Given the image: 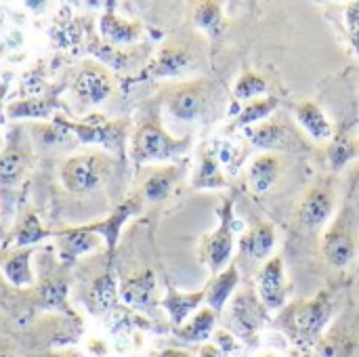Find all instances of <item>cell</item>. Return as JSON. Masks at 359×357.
<instances>
[{"mask_svg":"<svg viewBox=\"0 0 359 357\" xmlns=\"http://www.w3.org/2000/svg\"><path fill=\"white\" fill-rule=\"evenodd\" d=\"M191 145V139H175L170 137L158 122H145L141 124L130 143V156L141 166L147 162H162L183 156Z\"/></svg>","mask_w":359,"mask_h":357,"instance_id":"1","label":"cell"},{"mask_svg":"<svg viewBox=\"0 0 359 357\" xmlns=\"http://www.w3.org/2000/svg\"><path fill=\"white\" fill-rule=\"evenodd\" d=\"M219 227L206 236L204 246H202V263L210 269L212 276L221 274L229 263H231V252H233V236L240 223L233 219V204L231 200H225L223 206L219 208Z\"/></svg>","mask_w":359,"mask_h":357,"instance_id":"2","label":"cell"},{"mask_svg":"<svg viewBox=\"0 0 359 357\" xmlns=\"http://www.w3.org/2000/svg\"><path fill=\"white\" fill-rule=\"evenodd\" d=\"M111 173V164L105 156L82 154L69 158L61 166V181L72 194H88L101 187Z\"/></svg>","mask_w":359,"mask_h":357,"instance_id":"3","label":"cell"},{"mask_svg":"<svg viewBox=\"0 0 359 357\" xmlns=\"http://www.w3.org/2000/svg\"><path fill=\"white\" fill-rule=\"evenodd\" d=\"M215 99H217V88L212 82L194 80L172 88L166 99V107L177 120L194 122L215 105Z\"/></svg>","mask_w":359,"mask_h":357,"instance_id":"4","label":"cell"},{"mask_svg":"<svg viewBox=\"0 0 359 357\" xmlns=\"http://www.w3.org/2000/svg\"><path fill=\"white\" fill-rule=\"evenodd\" d=\"M358 221H355V210L351 204H347L337 221L330 225V229L324 234V257L334 265V267H347L358 248Z\"/></svg>","mask_w":359,"mask_h":357,"instance_id":"5","label":"cell"},{"mask_svg":"<svg viewBox=\"0 0 359 357\" xmlns=\"http://www.w3.org/2000/svg\"><path fill=\"white\" fill-rule=\"evenodd\" d=\"M267 307L261 303L259 295L252 290H242L233 297L229 309H227V328L238 339L252 343L257 332L267 322Z\"/></svg>","mask_w":359,"mask_h":357,"instance_id":"6","label":"cell"},{"mask_svg":"<svg viewBox=\"0 0 359 357\" xmlns=\"http://www.w3.org/2000/svg\"><path fill=\"white\" fill-rule=\"evenodd\" d=\"M244 137L259 149H265L267 154L273 151H301L305 149V141L301 139V135L286 124L284 120H276V118H267L259 124L246 126Z\"/></svg>","mask_w":359,"mask_h":357,"instance_id":"7","label":"cell"},{"mask_svg":"<svg viewBox=\"0 0 359 357\" xmlns=\"http://www.w3.org/2000/svg\"><path fill=\"white\" fill-rule=\"evenodd\" d=\"M198 50L187 42H166L156 59L139 74V80L147 78H170L191 72L198 65Z\"/></svg>","mask_w":359,"mask_h":357,"instance_id":"8","label":"cell"},{"mask_svg":"<svg viewBox=\"0 0 359 357\" xmlns=\"http://www.w3.org/2000/svg\"><path fill=\"white\" fill-rule=\"evenodd\" d=\"M334 311V303L330 292H318L311 301L299 303L292 311L294 332L303 339H316L328 326Z\"/></svg>","mask_w":359,"mask_h":357,"instance_id":"9","label":"cell"},{"mask_svg":"<svg viewBox=\"0 0 359 357\" xmlns=\"http://www.w3.org/2000/svg\"><path fill=\"white\" fill-rule=\"evenodd\" d=\"M334 213V189L330 183H318L309 187V191L303 196L299 210H297V223L305 231H318L326 225V221Z\"/></svg>","mask_w":359,"mask_h":357,"instance_id":"10","label":"cell"},{"mask_svg":"<svg viewBox=\"0 0 359 357\" xmlns=\"http://www.w3.org/2000/svg\"><path fill=\"white\" fill-rule=\"evenodd\" d=\"M111 76L99 63H84L74 78L72 90L82 103L97 105L111 95Z\"/></svg>","mask_w":359,"mask_h":357,"instance_id":"11","label":"cell"},{"mask_svg":"<svg viewBox=\"0 0 359 357\" xmlns=\"http://www.w3.org/2000/svg\"><path fill=\"white\" fill-rule=\"evenodd\" d=\"M259 299L267 309H282L286 305V274H284V261L282 257H271L263 263L259 271Z\"/></svg>","mask_w":359,"mask_h":357,"instance_id":"12","label":"cell"},{"mask_svg":"<svg viewBox=\"0 0 359 357\" xmlns=\"http://www.w3.org/2000/svg\"><path fill=\"white\" fill-rule=\"evenodd\" d=\"M120 299L130 309L139 311H151L160 305L156 299V276L151 269H145L137 276H130L120 286Z\"/></svg>","mask_w":359,"mask_h":357,"instance_id":"13","label":"cell"},{"mask_svg":"<svg viewBox=\"0 0 359 357\" xmlns=\"http://www.w3.org/2000/svg\"><path fill=\"white\" fill-rule=\"evenodd\" d=\"M141 208H143V198H141V196H133V198L124 200V202H122L105 221H99V223L88 225L90 231L103 236V240H105V244H107V255H109V257H111L114 250H116V244H118L122 225H124L130 217L139 215Z\"/></svg>","mask_w":359,"mask_h":357,"instance_id":"14","label":"cell"},{"mask_svg":"<svg viewBox=\"0 0 359 357\" xmlns=\"http://www.w3.org/2000/svg\"><path fill=\"white\" fill-rule=\"evenodd\" d=\"M292 114L297 122L303 126V130L313 139V141H330L334 137V128L324 114V109L313 103V101H299L292 107Z\"/></svg>","mask_w":359,"mask_h":357,"instance_id":"15","label":"cell"},{"mask_svg":"<svg viewBox=\"0 0 359 357\" xmlns=\"http://www.w3.org/2000/svg\"><path fill=\"white\" fill-rule=\"evenodd\" d=\"M273 246H276L273 227L267 223H259L242 234L240 257H246L250 261H267V259H271Z\"/></svg>","mask_w":359,"mask_h":357,"instance_id":"16","label":"cell"},{"mask_svg":"<svg viewBox=\"0 0 359 357\" xmlns=\"http://www.w3.org/2000/svg\"><path fill=\"white\" fill-rule=\"evenodd\" d=\"M282 164L276 154H261L248 166V185L257 196L269 194L278 183Z\"/></svg>","mask_w":359,"mask_h":357,"instance_id":"17","label":"cell"},{"mask_svg":"<svg viewBox=\"0 0 359 357\" xmlns=\"http://www.w3.org/2000/svg\"><path fill=\"white\" fill-rule=\"evenodd\" d=\"M118 299H120L118 282L114 274H105L97 278L95 284L90 286L86 295V307L95 316H109L111 311L118 309Z\"/></svg>","mask_w":359,"mask_h":357,"instance_id":"18","label":"cell"},{"mask_svg":"<svg viewBox=\"0 0 359 357\" xmlns=\"http://www.w3.org/2000/svg\"><path fill=\"white\" fill-rule=\"evenodd\" d=\"M206 301V290L198 292H179L175 288H168L166 297L160 301V307L166 309L170 322L179 328L187 322V318L198 311V307Z\"/></svg>","mask_w":359,"mask_h":357,"instance_id":"19","label":"cell"},{"mask_svg":"<svg viewBox=\"0 0 359 357\" xmlns=\"http://www.w3.org/2000/svg\"><path fill=\"white\" fill-rule=\"evenodd\" d=\"M101 36L107 44H133L141 38L143 25L137 21H126L114 11H105L99 21Z\"/></svg>","mask_w":359,"mask_h":357,"instance_id":"20","label":"cell"},{"mask_svg":"<svg viewBox=\"0 0 359 357\" xmlns=\"http://www.w3.org/2000/svg\"><path fill=\"white\" fill-rule=\"evenodd\" d=\"M238 284H240L238 265L231 261V263H229L221 274H217V276L210 280V284L204 288V290H206V303H208V307H210L215 314L223 311L225 303L231 299V295L236 292Z\"/></svg>","mask_w":359,"mask_h":357,"instance_id":"21","label":"cell"},{"mask_svg":"<svg viewBox=\"0 0 359 357\" xmlns=\"http://www.w3.org/2000/svg\"><path fill=\"white\" fill-rule=\"evenodd\" d=\"M55 238L59 242V250L61 257L69 263H74L80 255L93 250L97 246V234L86 227H72V229H63V231H55Z\"/></svg>","mask_w":359,"mask_h":357,"instance_id":"22","label":"cell"},{"mask_svg":"<svg viewBox=\"0 0 359 357\" xmlns=\"http://www.w3.org/2000/svg\"><path fill=\"white\" fill-rule=\"evenodd\" d=\"M215 326H217V314L210 307H204V309L196 311V316L191 320H187L183 326H179L175 330V335L185 343H204L212 337Z\"/></svg>","mask_w":359,"mask_h":357,"instance_id":"23","label":"cell"},{"mask_svg":"<svg viewBox=\"0 0 359 357\" xmlns=\"http://www.w3.org/2000/svg\"><path fill=\"white\" fill-rule=\"evenodd\" d=\"M191 187L194 189H225L227 187L225 173L219 166V162L210 149L202 151L198 168H196L194 179H191Z\"/></svg>","mask_w":359,"mask_h":357,"instance_id":"24","label":"cell"},{"mask_svg":"<svg viewBox=\"0 0 359 357\" xmlns=\"http://www.w3.org/2000/svg\"><path fill=\"white\" fill-rule=\"evenodd\" d=\"M280 105V99L273 97V95H265V97H259V99H252L248 103L242 105V109L238 112V118L233 122L236 128L244 130L246 126H252V124H259L267 118H271V114L278 109Z\"/></svg>","mask_w":359,"mask_h":357,"instance_id":"25","label":"cell"},{"mask_svg":"<svg viewBox=\"0 0 359 357\" xmlns=\"http://www.w3.org/2000/svg\"><path fill=\"white\" fill-rule=\"evenodd\" d=\"M183 168L185 166H179V164H172V166H164L160 170H156L143 185V194L147 200H164L166 196H170L172 187L177 185V181L181 179L183 175Z\"/></svg>","mask_w":359,"mask_h":357,"instance_id":"26","label":"cell"},{"mask_svg":"<svg viewBox=\"0 0 359 357\" xmlns=\"http://www.w3.org/2000/svg\"><path fill=\"white\" fill-rule=\"evenodd\" d=\"M210 151L215 154L219 166L223 168V173L227 177H236L240 173V168L244 164L246 149L238 141H233V139H215Z\"/></svg>","mask_w":359,"mask_h":357,"instance_id":"27","label":"cell"},{"mask_svg":"<svg viewBox=\"0 0 359 357\" xmlns=\"http://www.w3.org/2000/svg\"><path fill=\"white\" fill-rule=\"evenodd\" d=\"M326 156H328V164L332 170H343L355 156H359V143L345 133L337 135L330 139Z\"/></svg>","mask_w":359,"mask_h":357,"instance_id":"28","label":"cell"},{"mask_svg":"<svg viewBox=\"0 0 359 357\" xmlns=\"http://www.w3.org/2000/svg\"><path fill=\"white\" fill-rule=\"evenodd\" d=\"M29 259H32V248H23L19 252L8 255L2 261V271L8 278V282H13L15 286H27V284H32Z\"/></svg>","mask_w":359,"mask_h":357,"instance_id":"29","label":"cell"},{"mask_svg":"<svg viewBox=\"0 0 359 357\" xmlns=\"http://www.w3.org/2000/svg\"><path fill=\"white\" fill-rule=\"evenodd\" d=\"M194 23L210 36L219 34L223 27V4L212 0L200 2L194 11Z\"/></svg>","mask_w":359,"mask_h":357,"instance_id":"30","label":"cell"},{"mask_svg":"<svg viewBox=\"0 0 359 357\" xmlns=\"http://www.w3.org/2000/svg\"><path fill=\"white\" fill-rule=\"evenodd\" d=\"M25 166H27V156L19 147H8L6 151L0 154V183L13 185L25 173Z\"/></svg>","mask_w":359,"mask_h":357,"instance_id":"31","label":"cell"},{"mask_svg":"<svg viewBox=\"0 0 359 357\" xmlns=\"http://www.w3.org/2000/svg\"><path fill=\"white\" fill-rule=\"evenodd\" d=\"M263 93H267V80L257 74V72H246L242 74L236 84H233V97L238 101H252V99H259Z\"/></svg>","mask_w":359,"mask_h":357,"instance_id":"32","label":"cell"},{"mask_svg":"<svg viewBox=\"0 0 359 357\" xmlns=\"http://www.w3.org/2000/svg\"><path fill=\"white\" fill-rule=\"evenodd\" d=\"M55 236V231H48L40 225L38 217L34 213H27L19 227H17V234H15V246H29V244H36L44 238H50Z\"/></svg>","mask_w":359,"mask_h":357,"instance_id":"33","label":"cell"},{"mask_svg":"<svg viewBox=\"0 0 359 357\" xmlns=\"http://www.w3.org/2000/svg\"><path fill=\"white\" fill-rule=\"evenodd\" d=\"M65 297H67V286L61 282H53L44 288H40V303L42 307H59V309H67L65 305Z\"/></svg>","mask_w":359,"mask_h":357,"instance_id":"34","label":"cell"},{"mask_svg":"<svg viewBox=\"0 0 359 357\" xmlns=\"http://www.w3.org/2000/svg\"><path fill=\"white\" fill-rule=\"evenodd\" d=\"M345 32L359 57V2H351L345 8Z\"/></svg>","mask_w":359,"mask_h":357,"instance_id":"35","label":"cell"},{"mask_svg":"<svg viewBox=\"0 0 359 357\" xmlns=\"http://www.w3.org/2000/svg\"><path fill=\"white\" fill-rule=\"evenodd\" d=\"M48 105L42 101H21V103H13L8 107V116L11 118H21V116H48Z\"/></svg>","mask_w":359,"mask_h":357,"instance_id":"36","label":"cell"},{"mask_svg":"<svg viewBox=\"0 0 359 357\" xmlns=\"http://www.w3.org/2000/svg\"><path fill=\"white\" fill-rule=\"evenodd\" d=\"M215 339H217L219 349H221L225 356L238 349V343L233 341V337H231V332H229V330H219V332L215 335Z\"/></svg>","mask_w":359,"mask_h":357,"instance_id":"37","label":"cell"},{"mask_svg":"<svg viewBox=\"0 0 359 357\" xmlns=\"http://www.w3.org/2000/svg\"><path fill=\"white\" fill-rule=\"evenodd\" d=\"M198 357H225V353L219 347H215V345H204L200 349V356Z\"/></svg>","mask_w":359,"mask_h":357,"instance_id":"38","label":"cell"},{"mask_svg":"<svg viewBox=\"0 0 359 357\" xmlns=\"http://www.w3.org/2000/svg\"><path fill=\"white\" fill-rule=\"evenodd\" d=\"M156 357H191V353L185 349H162L156 353Z\"/></svg>","mask_w":359,"mask_h":357,"instance_id":"39","label":"cell"},{"mask_svg":"<svg viewBox=\"0 0 359 357\" xmlns=\"http://www.w3.org/2000/svg\"><path fill=\"white\" fill-rule=\"evenodd\" d=\"M255 357H284V356H282V351H278V349H263V351H259Z\"/></svg>","mask_w":359,"mask_h":357,"instance_id":"40","label":"cell"},{"mask_svg":"<svg viewBox=\"0 0 359 357\" xmlns=\"http://www.w3.org/2000/svg\"><path fill=\"white\" fill-rule=\"evenodd\" d=\"M0 357H15V356H13L11 347H6L4 343H0Z\"/></svg>","mask_w":359,"mask_h":357,"instance_id":"41","label":"cell"}]
</instances>
